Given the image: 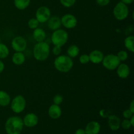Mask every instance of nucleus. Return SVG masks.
<instances>
[{
    "mask_svg": "<svg viewBox=\"0 0 134 134\" xmlns=\"http://www.w3.org/2000/svg\"><path fill=\"white\" fill-rule=\"evenodd\" d=\"M24 125L27 128H33L37 126L39 122V118L36 114L34 113H30L25 115L23 119Z\"/></svg>",
    "mask_w": 134,
    "mask_h": 134,
    "instance_id": "obj_11",
    "label": "nucleus"
},
{
    "mask_svg": "<svg viewBox=\"0 0 134 134\" xmlns=\"http://www.w3.org/2000/svg\"><path fill=\"white\" fill-rule=\"evenodd\" d=\"M30 2L31 0H14V5L18 10H23L30 6Z\"/></svg>",
    "mask_w": 134,
    "mask_h": 134,
    "instance_id": "obj_21",
    "label": "nucleus"
},
{
    "mask_svg": "<svg viewBox=\"0 0 134 134\" xmlns=\"http://www.w3.org/2000/svg\"><path fill=\"white\" fill-rule=\"evenodd\" d=\"M96 3L101 7H105L109 4L111 0H96Z\"/></svg>",
    "mask_w": 134,
    "mask_h": 134,
    "instance_id": "obj_34",
    "label": "nucleus"
},
{
    "mask_svg": "<svg viewBox=\"0 0 134 134\" xmlns=\"http://www.w3.org/2000/svg\"><path fill=\"white\" fill-rule=\"evenodd\" d=\"M90 62L94 64H99L102 62L104 54L99 50H94L88 54Z\"/></svg>",
    "mask_w": 134,
    "mask_h": 134,
    "instance_id": "obj_13",
    "label": "nucleus"
},
{
    "mask_svg": "<svg viewBox=\"0 0 134 134\" xmlns=\"http://www.w3.org/2000/svg\"><path fill=\"white\" fill-rule=\"evenodd\" d=\"M51 12L47 6H41L38 8L35 13V18L40 24L45 23L51 18Z\"/></svg>",
    "mask_w": 134,
    "mask_h": 134,
    "instance_id": "obj_8",
    "label": "nucleus"
},
{
    "mask_svg": "<svg viewBox=\"0 0 134 134\" xmlns=\"http://www.w3.org/2000/svg\"><path fill=\"white\" fill-rule=\"evenodd\" d=\"M11 98L10 95L7 92L0 90V106L7 107L10 105Z\"/></svg>",
    "mask_w": 134,
    "mask_h": 134,
    "instance_id": "obj_20",
    "label": "nucleus"
},
{
    "mask_svg": "<svg viewBox=\"0 0 134 134\" xmlns=\"http://www.w3.org/2000/svg\"><path fill=\"white\" fill-rule=\"evenodd\" d=\"M113 16L117 20L122 21L128 18L130 10L128 5L122 2L117 3L113 10Z\"/></svg>",
    "mask_w": 134,
    "mask_h": 134,
    "instance_id": "obj_5",
    "label": "nucleus"
},
{
    "mask_svg": "<svg viewBox=\"0 0 134 134\" xmlns=\"http://www.w3.org/2000/svg\"><path fill=\"white\" fill-rule=\"evenodd\" d=\"M134 37L132 35H129L126 37L124 41V44L126 48L130 51V52L133 53L134 52Z\"/></svg>",
    "mask_w": 134,
    "mask_h": 134,
    "instance_id": "obj_23",
    "label": "nucleus"
},
{
    "mask_svg": "<svg viewBox=\"0 0 134 134\" xmlns=\"http://www.w3.org/2000/svg\"><path fill=\"white\" fill-rule=\"evenodd\" d=\"M50 53V46L45 41L37 43L33 48L34 58L39 62H43L47 60L49 57Z\"/></svg>",
    "mask_w": 134,
    "mask_h": 134,
    "instance_id": "obj_3",
    "label": "nucleus"
},
{
    "mask_svg": "<svg viewBox=\"0 0 134 134\" xmlns=\"http://www.w3.org/2000/svg\"><path fill=\"white\" fill-rule=\"evenodd\" d=\"M62 111L60 105L56 104L51 105L48 110V115L52 119H58L62 116Z\"/></svg>",
    "mask_w": 134,
    "mask_h": 134,
    "instance_id": "obj_14",
    "label": "nucleus"
},
{
    "mask_svg": "<svg viewBox=\"0 0 134 134\" xmlns=\"http://www.w3.org/2000/svg\"><path fill=\"white\" fill-rule=\"evenodd\" d=\"M27 41L22 36H16L11 41V47L15 52H24L27 48Z\"/></svg>",
    "mask_w": 134,
    "mask_h": 134,
    "instance_id": "obj_9",
    "label": "nucleus"
},
{
    "mask_svg": "<svg viewBox=\"0 0 134 134\" xmlns=\"http://www.w3.org/2000/svg\"><path fill=\"white\" fill-rule=\"evenodd\" d=\"M55 69L61 73H68L73 67V59L68 55H59L54 61Z\"/></svg>",
    "mask_w": 134,
    "mask_h": 134,
    "instance_id": "obj_2",
    "label": "nucleus"
},
{
    "mask_svg": "<svg viewBox=\"0 0 134 134\" xmlns=\"http://www.w3.org/2000/svg\"><path fill=\"white\" fill-rule=\"evenodd\" d=\"M68 39H69L68 33L65 30L60 28L53 31V33L51 35V42L54 46L63 47L66 44Z\"/></svg>",
    "mask_w": 134,
    "mask_h": 134,
    "instance_id": "obj_4",
    "label": "nucleus"
},
{
    "mask_svg": "<svg viewBox=\"0 0 134 134\" xmlns=\"http://www.w3.org/2000/svg\"><path fill=\"white\" fill-rule=\"evenodd\" d=\"M10 109L14 113L23 112L26 107V100L22 95H17L10 101Z\"/></svg>",
    "mask_w": 134,
    "mask_h": 134,
    "instance_id": "obj_6",
    "label": "nucleus"
},
{
    "mask_svg": "<svg viewBox=\"0 0 134 134\" xmlns=\"http://www.w3.org/2000/svg\"><path fill=\"white\" fill-rule=\"evenodd\" d=\"M47 27L52 31L58 30L62 26L61 18L58 16H51L47 21Z\"/></svg>",
    "mask_w": 134,
    "mask_h": 134,
    "instance_id": "obj_17",
    "label": "nucleus"
},
{
    "mask_svg": "<svg viewBox=\"0 0 134 134\" xmlns=\"http://www.w3.org/2000/svg\"><path fill=\"white\" fill-rule=\"evenodd\" d=\"M52 52L54 56H59L62 53V47H58V46H54L52 50Z\"/></svg>",
    "mask_w": 134,
    "mask_h": 134,
    "instance_id": "obj_33",
    "label": "nucleus"
},
{
    "mask_svg": "<svg viewBox=\"0 0 134 134\" xmlns=\"http://www.w3.org/2000/svg\"><path fill=\"white\" fill-rule=\"evenodd\" d=\"M75 134H86V132H85V130L84 129L79 128V129L75 131Z\"/></svg>",
    "mask_w": 134,
    "mask_h": 134,
    "instance_id": "obj_36",
    "label": "nucleus"
},
{
    "mask_svg": "<svg viewBox=\"0 0 134 134\" xmlns=\"http://www.w3.org/2000/svg\"><path fill=\"white\" fill-rule=\"evenodd\" d=\"M4 69H5V64H4L3 62L0 60V74L3 71Z\"/></svg>",
    "mask_w": 134,
    "mask_h": 134,
    "instance_id": "obj_35",
    "label": "nucleus"
},
{
    "mask_svg": "<svg viewBox=\"0 0 134 134\" xmlns=\"http://www.w3.org/2000/svg\"><path fill=\"white\" fill-rule=\"evenodd\" d=\"M120 126L124 130H129L132 127L131 123L130 122L129 119H124L122 121L120 122Z\"/></svg>",
    "mask_w": 134,
    "mask_h": 134,
    "instance_id": "obj_31",
    "label": "nucleus"
},
{
    "mask_svg": "<svg viewBox=\"0 0 134 134\" xmlns=\"http://www.w3.org/2000/svg\"><path fill=\"white\" fill-rule=\"evenodd\" d=\"M133 115V113L129 109L124 110L122 113V116H124V119H130Z\"/></svg>",
    "mask_w": 134,
    "mask_h": 134,
    "instance_id": "obj_32",
    "label": "nucleus"
},
{
    "mask_svg": "<svg viewBox=\"0 0 134 134\" xmlns=\"http://www.w3.org/2000/svg\"><path fill=\"white\" fill-rule=\"evenodd\" d=\"M99 116L103 119H107L110 115H111V111L109 109H102L99 111Z\"/></svg>",
    "mask_w": 134,
    "mask_h": 134,
    "instance_id": "obj_28",
    "label": "nucleus"
},
{
    "mask_svg": "<svg viewBox=\"0 0 134 134\" xmlns=\"http://www.w3.org/2000/svg\"><path fill=\"white\" fill-rule=\"evenodd\" d=\"M39 22L35 18H31L27 22V26L31 30H35L39 27Z\"/></svg>",
    "mask_w": 134,
    "mask_h": 134,
    "instance_id": "obj_25",
    "label": "nucleus"
},
{
    "mask_svg": "<svg viewBox=\"0 0 134 134\" xmlns=\"http://www.w3.org/2000/svg\"><path fill=\"white\" fill-rule=\"evenodd\" d=\"M80 52V49L76 44H71L67 49V54L71 58H74L79 56Z\"/></svg>",
    "mask_w": 134,
    "mask_h": 134,
    "instance_id": "obj_22",
    "label": "nucleus"
},
{
    "mask_svg": "<svg viewBox=\"0 0 134 134\" xmlns=\"http://www.w3.org/2000/svg\"><path fill=\"white\" fill-rule=\"evenodd\" d=\"M12 62L16 65H21L26 61V56L23 52H15L11 58Z\"/></svg>",
    "mask_w": 134,
    "mask_h": 134,
    "instance_id": "obj_18",
    "label": "nucleus"
},
{
    "mask_svg": "<svg viewBox=\"0 0 134 134\" xmlns=\"http://www.w3.org/2000/svg\"><path fill=\"white\" fill-rule=\"evenodd\" d=\"M46 36H47L46 32L42 28L37 27V28L34 30V31H33V37H34V39H35V41L37 43L44 41L46 39Z\"/></svg>",
    "mask_w": 134,
    "mask_h": 134,
    "instance_id": "obj_19",
    "label": "nucleus"
},
{
    "mask_svg": "<svg viewBox=\"0 0 134 134\" xmlns=\"http://www.w3.org/2000/svg\"><path fill=\"white\" fill-rule=\"evenodd\" d=\"M77 0H60V2L62 6L66 8H70L75 4Z\"/></svg>",
    "mask_w": 134,
    "mask_h": 134,
    "instance_id": "obj_26",
    "label": "nucleus"
},
{
    "mask_svg": "<svg viewBox=\"0 0 134 134\" xmlns=\"http://www.w3.org/2000/svg\"><path fill=\"white\" fill-rule=\"evenodd\" d=\"M129 120L131 123V125H132V127H133L134 126V115H133V116H132Z\"/></svg>",
    "mask_w": 134,
    "mask_h": 134,
    "instance_id": "obj_39",
    "label": "nucleus"
},
{
    "mask_svg": "<svg viewBox=\"0 0 134 134\" xmlns=\"http://www.w3.org/2000/svg\"><path fill=\"white\" fill-rule=\"evenodd\" d=\"M107 119H108V126L111 130L116 131L120 128L121 120L119 116L111 114Z\"/></svg>",
    "mask_w": 134,
    "mask_h": 134,
    "instance_id": "obj_15",
    "label": "nucleus"
},
{
    "mask_svg": "<svg viewBox=\"0 0 134 134\" xmlns=\"http://www.w3.org/2000/svg\"><path fill=\"white\" fill-rule=\"evenodd\" d=\"M64 101V97L60 94H56L53 98V103L54 104L60 105Z\"/></svg>",
    "mask_w": 134,
    "mask_h": 134,
    "instance_id": "obj_29",
    "label": "nucleus"
},
{
    "mask_svg": "<svg viewBox=\"0 0 134 134\" xmlns=\"http://www.w3.org/2000/svg\"><path fill=\"white\" fill-rule=\"evenodd\" d=\"M101 126L96 121H91L88 123L85 130L86 134H98L100 132Z\"/></svg>",
    "mask_w": 134,
    "mask_h": 134,
    "instance_id": "obj_16",
    "label": "nucleus"
},
{
    "mask_svg": "<svg viewBox=\"0 0 134 134\" xmlns=\"http://www.w3.org/2000/svg\"><path fill=\"white\" fill-rule=\"evenodd\" d=\"M61 23L66 29H73L77 26V19L73 14H65L61 18Z\"/></svg>",
    "mask_w": 134,
    "mask_h": 134,
    "instance_id": "obj_10",
    "label": "nucleus"
},
{
    "mask_svg": "<svg viewBox=\"0 0 134 134\" xmlns=\"http://www.w3.org/2000/svg\"><path fill=\"white\" fill-rule=\"evenodd\" d=\"M103 66L106 69L109 71L115 70L119 66L121 62L118 58L117 56L113 54H109L106 56H104L102 60Z\"/></svg>",
    "mask_w": 134,
    "mask_h": 134,
    "instance_id": "obj_7",
    "label": "nucleus"
},
{
    "mask_svg": "<svg viewBox=\"0 0 134 134\" xmlns=\"http://www.w3.org/2000/svg\"><path fill=\"white\" fill-rule=\"evenodd\" d=\"M9 54V49L5 44L0 43V60L7 58Z\"/></svg>",
    "mask_w": 134,
    "mask_h": 134,
    "instance_id": "obj_24",
    "label": "nucleus"
},
{
    "mask_svg": "<svg viewBox=\"0 0 134 134\" xmlns=\"http://www.w3.org/2000/svg\"><path fill=\"white\" fill-rule=\"evenodd\" d=\"M24 126L23 120L20 116H13L6 120L5 129L7 134H20Z\"/></svg>",
    "mask_w": 134,
    "mask_h": 134,
    "instance_id": "obj_1",
    "label": "nucleus"
},
{
    "mask_svg": "<svg viewBox=\"0 0 134 134\" xmlns=\"http://www.w3.org/2000/svg\"><path fill=\"white\" fill-rule=\"evenodd\" d=\"M116 56H117L118 58L119 59L120 62H124L128 58V52L125 51H123V50L119 51L117 54H116Z\"/></svg>",
    "mask_w": 134,
    "mask_h": 134,
    "instance_id": "obj_27",
    "label": "nucleus"
},
{
    "mask_svg": "<svg viewBox=\"0 0 134 134\" xmlns=\"http://www.w3.org/2000/svg\"><path fill=\"white\" fill-rule=\"evenodd\" d=\"M116 69L118 77L122 79H127L130 74V68L126 64L120 63Z\"/></svg>",
    "mask_w": 134,
    "mask_h": 134,
    "instance_id": "obj_12",
    "label": "nucleus"
},
{
    "mask_svg": "<svg viewBox=\"0 0 134 134\" xmlns=\"http://www.w3.org/2000/svg\"><path fill=\"white\" fill-rule=\"evenodd\" d=\"M134 0H121V2H122L123 3L126 4V5H130V4L133 3Z\"/></svg>",
    "mask_w": 134,
    "mask_h": 134,
    "instance_id": "obj_38",
    "label": "nucleus"
},
{
    "mask_svg": "<svg viewBox=\"0 0 134 134\" xmlns=\"http://www.w3.org/2000/svg\"><path fill=\"white\" fill-rule=\"evenodd\" d=\"M79 62L82 64H87L88 63L90 62V59H89L88 54H83L81 55L79 57Z\"/></svg>",
    "mask_w": 134,
    "mask_h": 134,
    "instance_id": "obj_30",
    "label": "nucleus"
},
{
    "mask_svg": "<svg viewBox=\"0 0 134 134\" xmlns=\"http://www.w3.org/2000/svg\"><path fill=\"white\" fill-rule=\"evenodd\" d=\"M129 109L132 111L133 113H134V100H132L131 103H130Z\"/></svg>",
    "mask_w": 134,
    "mask_h": 134,
    "instance_id": "obj_37",
    "label": "nucleus"
}]
</instances>
